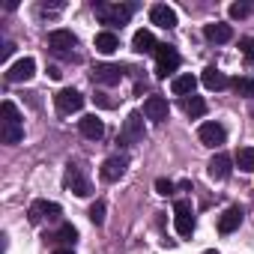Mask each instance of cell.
I'll use <instances>...</instances> for the list:
<instances>
[{"label":"cell","instance_id":"33","mask_svg":"<svg viewBox=\"0 0 254 254\" xmlns=\"http://www.w3.org/2000/svg\"><path fill=\"white\" fill-rule=\"evenodd\" d=\"M15 51V45L12 42H3V51H0V60H9V54Z\"/></svg>","mask_w":254,"mask_h":254},{"label":"cell","instance_id":"17","mask_svg":"<svg viewBox=\"0 0 254 254\" xmlns=\"http://www.w3.org/2000/svg\"><path fill=\"white\" fill-rule=\"evenodd\" d=\"M150 21L159 24V27H165V30H171V27H177V12H174L168 3H156V6L150 9Z\"/></svg>","mask_w":254,"mask_h":254},{"label":"cell","instance_id":"18","mask_svg":"<svg viewBox=\"0 0 254 254\" xmlns=\"http://www.w3.org/2000/svg\"><path fill=\"white\" fill-rule=\"evenodd\" d=\"M194 87H197V78L189 72V75H177L174 81H171V90H174V96H183V99H189V96H194Z\"/></svg>","mask_w":254,"mask_h":254},{"label":"cell","instance_id":"28","mask_svg":"<svg viewBox=\"0 0 254 254\" xmlns=\"http://www.w3.org/2000/svg\"><path fill=\"white\" fill-rule=\"evenodd\" d=\"M227 12H230V18H236V21H239V18H248V15H251V3H230Z\"/></svg>","mask_w":254,"mask_h":254},{"label":"cell","instance_id":"15","mask_svg":"<svg viewBox=\"0 0 254 254\" xmlns=\"http://www.w3.org/2000/svg\"><path fill=\"white\" fill-rule=\"evenodd\" d=\"M230 165H233V159L227 156V153H215L212 159H209V165H206V174L212 177V180H227L230 177Z\"/></svg>","mask_w":254,"mask_h":254},{"label":"cell","instance_id":"29","mask_svg":"<svg viewBox=\"0 0 254 254\" xmlns=\"http://www.w3.org/2000/svg\"><path fill=\"white\" fill-rule=\"evenodd\" d=\"M57 239H60V242H66V245H69V242L75 245V239H78V230H75L72 224H63V227H60V233H57Z\"/></svg>","mask_w":254,"mask_h":254},{"label":"cell","instance_id":"16","mask_svg":"<svg viewBox=\"0 0 254 254\" xmlns=\"http://www.w3.org/2000/svg\"><path fill=\"white\" fill-rule=\"evenodd\" d=\"M78 132H81L84 138H90V141H99V138L105 135V126H102V120H99L96 114H87V117L78 120Z\"/></svg>","mask_w":254,"mask_h":254},{"label":"cell","instance_id":"3","mask_svg":"<svg viewBox=\"0 0 254 254\" xmlns=\"http://www.w3.org/2000/svg\"><path fill=\"white\" fill-rule=\"evenodd\" d=\"M144 135H147V129H144V114H141V111H132L129 117L123 120V129H120V144L135 147V144H141V141H144Z\"/></svg>","mask_w":254,"mask_h":254},{"label":"cell","instance_id":"34","mask_svg":"<svg viewBox=\"0 0 254 254\" xmlns=\"http://www.w3.org/2000/svg\"><path fill=\"white\" fill-rule=\"evenodd\" d=\"M48 75H51V78H54V81H57V78H60V75H63V72H60V69H57V66H48Z\"/></svg>","mask_w":254,"mask_h":254},{"label":"cell","instance_id":"19","mask_svg":"<svg viewBox=\"0 0 254 254\" xmlns=\"http://www.w3.org/2000/svg\"><path fill=\"white\" fill-rule=\"evenodd\" d=\"M132 48H135L138 54H156L159 42H156V36H153L150 30H138L135 39H132Z\"/></svg>","mask_w":254,"mask_h":254},{"label":"cell","instance_id":"30","mask_svg":"<svg viewBox=\"0 0 254 254\" xmlns=\"http://www.w3.org/2000/svg\"><path fill=\"white\" fill-rule=\"evenodd\" d=\"M174 189H177V186H174L171 180H165V177H159V180H156V191H159L162 197H168V194H174Z\"/></svg>","mask_w":254,"mask_h":254},{"label":"cell","instance_id":"7","mask_svg":"<svg viewBox=\"0 0 254 254\" xmlns=\"http://www.w3.org/2000/svg\"><path fill=\"white\" fill-rule=\"evenodd\" d=\"M174 227L180 236H191L194 233V215H191V203L189 200H177L174 203Z\"/></svg>","mask_w":254,"mask_h":254},{"label":"cell","instance_id":"10","mask_svg":"<svg viewBox=\"0 0 254 254\" xmlns=\"http://www.w3.org/2000/svg\"><path fill=\"white\" fill-rule=\"evenodd\" d=\"M54 105H57L60 114H75V111L84 108V96H81L78 90H72V87H63V90L54 96Z\"/></svg>","mask_w":254,"mask_h":254},{"label":"cell","instance_id":"26","mask_svg":"<svg viewBox=\"0 0 254 254\" xmlns=\"http://www.w3.org/2000/svg\"><path fill=\"white\" fill-rule=\"evenodd\" d=\"M230 87H233L239 96H245V99H251V96H254V81H251V78H233V81H230Z\"/></svg>","mask_w":254,"mask_h":254},{"label":"cell","instance_id":"4","mask_svg":"<svg viewBox=\"0 0 254 254\" xmlns=\"http://www.w3.org/2000/svg\"><path fill=\"white\" fill-rule=\"evenodd\" d=\"M63 186L69 189V191H75L78 197H90L93 194V186H90V180H87V174H84V168L81 165H66V174H63Z\"/></svg>","mask_w":254,"mask_h":254},{"label":"cell","instance_id":"6","mask_svg":"<svg viewBox=\"0 0 254 254\" xmlns=\"http://www.w3.org/2000/svg\"><path fill=\"white\" fill-rule=\"evenodd\" d=\"M75 45H78V39H75L72 30H51L48 33V48L54 54H60V57H69L72 60V48Z\"/></svg>","mask_w":254,"mask_h":254},{"label":"cell","instance_id":"31","mask_svg":"<svg viewBox=\"0 0 254 254\" xmlns=\"http://www.w3.org/2000/svg\"><path fill=\"white\" fill-rule=\"evenodd\" d=\"M93 102H96L99 108H108V111H111V108H117V99H111L108 93H96V96H93Z\"/></svg>","mask_w":254,"mask_h":254},{"label":"cell","instance_id":"12","mask_svg":"<svg viewBox=\"0 0 254 254\" xmlns=\"http://www.w3.org/2000/svg\"><path fill=\"white\" fill-rule=\"evenodd\" d=\"M36 75V60L33 57H21L18 63H12L6 69V81L9 84H21V81H30Z\"/></svg>","mask_w":254,"mask_h":254},{"label":"cell","instance_id":"14","mask_svg":"<svg viewBox=\"0 0 254 254\" xmlns=\"http://www.w3.org/2000/svg\"><path fill=\"white\" fill-rule=\"evenodd\" d=\"M168 114H171V108H168V99H165V96H147V99H144V117H147V120L165 123Z\"/></svg>","mask_w":254,"mask_h":254},{"label":"cell","instance_id":"8","mask_svg":"<svg viewBox=\"0 0 254 254\" xmlns=\"http://www.w3.org/2000/svg\"><path fill=\"white\" fill-rule=\"evenodd\" d=\"M60 203H48V200H33L30 203V209H27V218H30V224H42L45 218L48 221H54V218H60Z\"/></svg>","mask_w":254,"mask_h":254},{"label":"cell","instance_id":"20","mask_svg":"<svg viewBox=\"0 0 254 254\" xmlns=\"http://www.w3.org/2000/svg\"><path fill=\"white\" fill-rule=\"evenodd\" d=\"M239 224H242V209H239V206L224 209V212H221V218H218V230H221V233H233Z\"/></svg>","mask_w":254,"mask_h":254},{"label":"cell","instance_id":"21","mask_svg":"<svg viewBox=\"0 0 254 254\" xmlns=\"http://www.w3.org/2000/svg\"><path fill=\"white\" fill-rule=\"evenodd\" d=\"M203 36L209 42H230L233 39V27L230 24H206L203 27Z\"/></svg>","mask_w":254,"mask_h":254},{"label":"cell","instance_id":"35","mask_svg":"<svg viewBox=\"0 0 254 254\" xmlns=\"http://www.w3.org/2000/svg\"><path fill=\"white\" fill-rule=\"evenodd\" d=\"M54 254H72V251H69V248H60V251H54Z\"/></svg>","mask_w":254,"mask_h":254},{"label":"cell","instance_id":"27","mask_svg":"<svg viewBox=\"0 0 254 254\" xmlns=\"http://www.w3.org/2000/svg\"><path fill=\"white\" fill-rule=\"evenodd\" d=\"M105 209H108V206H105V200H96V203L90 206V212H87V215H90V221H93L96 227H99V224H105Z\"/></svg>","mask_w":254,"mask_h":254},{"label":"cell","instance_id":"5","mask_svg":"<svg viewBox=\"0 0 254 254\" xmlns=\"http://www.w3.org/2000/svg\"><path fill=\"white\" fill-rule=\"evenodd\" d=\"M180 69V54L171 48V45H159L156 48V75L159 78H168Z\"/></svg>","mask_w":254,"mask_h":254},{"label":"cell","instance_id":"32","mask_svg":"<svg viewBox=\"0 0 254 254\" xmlns=\"http://www.w3.org/2000/svg\"><path fill=\"white\" fill-rule=\"evenodd\" d=\"M239 48L245 51V57H254V36H245V39H239Z\"/></svg>","mask_w":254,"mask_h":254},{"label":"cell","instance_id":"1","mask_svg":"<svg viewBox=\"0 0 254 254\" xmlns=\"http://www.w3.org/2000/svg\"><path fill=\"white\" fill-rule=\"evenodd\" d=\"M0 135H3V144H18L21 138H24V123H21V114H18V108H15V102H3L0 105Z\"/></svg>","mask_w":254,"mask_h":254},{"label":"cell","instance_id":"25","mask_svg":"<svg viewBox=\"0 0 254 254\" xmlns=\"http://www.w3.org/2000/svg\"><path fill=\"white\" fill-rule=\"evenodd\" d=\"M236 168L239 171H254V147H239L236 150Z\"/></svg>","mask_w":254,"mask_h":254},{"label":"cell","instance_id":"2","mask_svg":"<svg viewBox=\"0 0 254 254\" xmlns=\"http://www.w3.org/2000/svg\"><path fill=\"white\" fill-rule=\"evenodd\" d=\"M93 12H96V18H99L102 24H108V27H123L126 21L132 18L135 3H96Z\"/></svg>","mask_w":254,"mask_h":254},{"label":"cell","instance_id":"23","mask_svg":"<svg viewBox=\"0 0 254 254\" xmlns=\"http://www.w3.org/2000/svg\"><path fill=\"white\" fill-rule=\"evenodd\" d=\"M200 81H203V87H206V90H224V87H230L227 75H224V72H218L215 66H209V69L203 72V78H200Z\"/></svg>","mask_w":254,"mask_h":254},{"label":"cell","instance_id":"11","mask_svg":"<svg viewBox=\"0 0 254 254\" xmlns=\"http://www.w3.org/2000/svg\"><path fill=\"white\" fill-rule=\"evenodd\" d=\"M197 138H200V144L203 147H221L224 144V138H227V132H224V126L221 123H200V129H197Z\"/></svg>","mask_w":254,"mask_h":254},{"label":"cell","instance_id":"24","mask_svg":"<svg viewBox=\"0 0 254 254\" xmlns=\"http://www.w3.org/2000/svg\"><path fill=\"white\" fill-rule=\"evenodd\" d=\"M183 111L189 117H203L206 114V102L200 96H189V99H183Z\"/></svg>","mask_w":254,"mask_h":254},{"label":"cell","instance_id":"9","mask_svg":"<svg viewBox=\"0 0 254 254\" xmlns=\"http://www.w3.org/2000/svg\"><path fill=\"white\" fill-rule=\"evenodd\" d=\"M120 81H123V66H117V63H99L93 69V84H99V87H114Z\"/></svg>","mask_w":254,"mask_h":254},{"label":"cell","instance_id":"22","mask_svg":"<svg viewBox=\"0 0 254 254\" xmlns=\"http://www.w3.org/2000/svg\"><path fill=\"white\" fill-rule=\"evenodd\" d=\"M117 48H120V39H117L114 30H102V33H96V51H99V54H114Z\"/></svg>","mask_w":254,"mask_h":254},{"label":"cell","instance_id":"13","mask_svg":"<svg viewBox=\"0 0 254 254\" xmlns=\"http://www.w3.org/2000/svg\"><path fill=\"white\" fill-rule=\"evenodd\" d=\"M126 168H129V159H126V156H111V159L102 162L99 177H102L105 183H117V180L126 174Z\"/></svg>","mask_w":254,"mask_h":254}]
</instances>
